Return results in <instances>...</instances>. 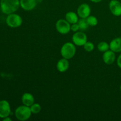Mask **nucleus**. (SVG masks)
<instances>
[{
    "label": "nucleus",
    "instance_id": "nucleus-4",
    "mask_svg": "<svg viewBox=\"0 0 121 121\" xmlns=\"http://www.w3.org/2000/svg\"><path fill=\"white\" fill-rule=\"evenodd\" d=\"M6 23L8 27L15 28L20 27L22 24V19L20 15L15 13L7 15Z\"/></svg>",
    "mask_w": 121,
    "mask_h": 121
},
{
    "label": "nucleus",
    "instance_id": "nucleus-3",
    "mask_svg": "<svg viewBox=\"0 0 121 121\" xmlns=\"http://www.w3.org/2000/svg\"><path fill=\"white\" fill-rule=\"evenodd\" d=\"M32 112L30 108L26 105L18 106L15 111V116L17 119L21 121H27L31 117Z\"/></svg>",
    "mask_w": 121,
    "mask_h": 121
},
{
    "label": "nucleus",
    "instance_id": "nucleus-15",
    "mask_svg": "<svg viewBox=\"0 0 121 121\" xmlns=\"http://www.w3.org/2000/svg\"><path fill=\"white\" fill-rule=\"evenodd\" d=\"M66 20L69 22L70 24L78 23L79 21V16L73 11L67 12L66 14Z\"/></svg>",
    "mask_w": 121,
    "mask_h": 121
},
{
    "label": "nucleus",
    "instance_id": "nucleus-5",
    "mask_svg": "<svg viewBox=\"0 0 121 121\" xmlns=\"http://www.w3.org/2000/svg\"><path fill=\"white\" fill-rule=\"evenodd\" d=\"M70 24L66 20L60 19L56 23V28L60 34H67L71 30Z\"/></svg>",
    "mask_w": 121,
    "mask_h": 121
},
{
    "label": "nucleus",
    "instance_id": "nucleus-18",
    "mask_svg": "<svg viewBox=\"0 0 121 121\" xmlns=\"http://www.w3.org/2000/svg\"><path fill=\"white\" fill-rule=\"evenodd\" d=\"M78 24L79 26L80 30H86L88 28L89 26L87 24L86 18H80V20H79V21H78Z\"/></svg>",
    "mask_w": 121,
    "mask_h": 121
},
{
    "label": "nucleus",
    "instance_id": "nucleus-2",
    "mask_svg": "<svg viewBox=\"0 0 121 121\" xmlns=\"http://www.w3.org/2000/svg\"><path fill=\"white\" fill-rule=\"evenodd\" d=\"M76 52V48L74 43L67 42L62 46L60 50V53L63 57L69 60L74 56Z\"/></svg>",
    "mask_w": 121,
    "mask_h": 121
},
{
    "label": "nucleus",
    "instance_id": "nucleus-19",
    "mask_svg": "<svg viewBox=\"0 0 121 121\" xmlns=\"http://www.w3.org/2000/svg\"><path fill=\"white\" fill-rule=\"evenodd\" d=\"M30 109L32 113H34V114H37V113H40L41 110V106L39 104H35V103H34L31 106H30Z\"/></svg>",
    "mask_w": 121,
    "mask_h": 121
},
{
    "label": "nucleus",
    "instance_id": "nucleus-9",
    "mask_svg": "<svg viewBox=\"0 0 121 121\" xmlns=\"http://www.w3.org/2000/svg\"><path fill=\"white\" fill-rule=\"evenodd\" d=\"M109 7L111 13L115 16L121 15V3L118 0H112L109 2Z\"/></svg>",
    "mask_w": 121,
    "mask_h": 121
},
{
    "label": "nucleus",
    "instance_id": "nucleus-12",
    "mask_svg": "<svg viewBox=\"0 0 121 121\" xmlns=\"http://www.w3.org/2000/svg\"><path fill=\"white\" fill-rule=\"evenodd\" d=\"M109 49L115 53L121 52V38L118 37L114 39L109 44Z\"/></svg>",
    "mask_w": 121,
    "mask_h": 121
},
{
    "label": "nucleus",
    "instance_id": "nucleus-7",
    "mask_svg": "<svg viewBox=\"0 0 121 121\" xmlns=\"http://www.w3.org/2000/svg\"><path fill=\"white\" fill-rule=\"evenodd\" d=\"M11 112L10 104L7 100H0V118H6L9 117Z\"/></svg>",
    "mask_w": 121,
    "mask_h": 121
},
{
    "label": "nucleus",
    "instance_id": "nucleus-8",
    "mask_svg": "<svg viewBox=\"0 0 121 121\" xmlns=\"http://www.w3.org/2000/svg\"><path fill=\"white\" fill-rule=\"evenodd\" d=\"M91 9L87 4L83 3L79 6L77 10L78 16L81 18H86L91 14Z\"/></svg>",
    "mask_w": 121,
    "mask_h": 121
},
{
    "label": "nucleus",
    "instance_id": "nucleus-25",
    "mask_svg": "<svg viewBox=\"0 0 121 121\" xmlns=\"http://www.w3.org/2000/svg\"><path fill=\"white\" fill-rule=\"evenodd\" d=\"M120 90H121V86H120Z\"/></svg>",
    "mask_w": 121,
    "mask_h": 121
},
{
    "label": "nucleus",
    "instance_id": "nucleus-13",
    "mask_svg": "<svg viewBox=\"0 0 121 121\" xmlns=\"http://www.w3.org/2000/svg\"><path fill=\"white\" fill-rule=\"evenodd\" d=\"M69 67V62L68 61V59H66L65 58H63L59 60L57 63V69L58 71L61 73L66 72L68 70Z\"/></svg>",
    "mask_w": 121,
    "mask_h": 121
},
{
    "label": "nucleus",
    "instance_id": "nucleus-23",
    "mask_svg": "<svg viewBox=\"0 0 121 121\" xmlns=\"http://www.w3.org/2000/svg\"><path fill=\"white\" fill-rule=\"evenodd\" d=\"M3 121H11L12 119H11L9 117H6V118H4Z\"/></svg>",
    "mask_w": 121,
    "mask_h": 121
},
{
    "label": "nucleus",
    "instance_id": "nucleus-14",
    "mask_svg": "<svg viewBox=\"0 0 121 121\" xmlns=\"http://www.w3.org/2000/svg\"><path fill=\"white\" fill-rule=\"evenodd\" d=\"M21 101L24 105L30 107L34 103V98L31 93H24L21 98Z\"/></svg>",
    "mask_w": 121,
    "mask_h": 121
},
{
    "label": "nucleus",
    "instance_id": "nucleus-11",
    "mask_svg": "<svg viewBox=\"0 0 121 121\" xmlns=\"http://www.w3.org/2000/svg\"><path fill=\"white\" fill-rule=\"evenodd\" d=\"M103 60L106 65H112L113 63L116 59V56L115 54V52L111 50H108L106 52H104V55H103Z\"/></svg>",
    "mask_w": 121,
    "mask_h": 121
},
{
    "label": "nucleus",
    "instance_id": "nucleus-1",
    "mask_svg": "<svg viewBox=\"0 0 121 121\" xmlns=\"http://www.w3.org/2000/svg\"><path fill=\"white\" fill-rule=\"evenodd\" d=\"M20 6V0H1L0 9L6 15L14 13Z\"/></svg>",
    "mask_w": 121,
    "mask_h": 121
},
{
    "label": "nucleus",
    "instance_id": "nucleus-24",
    "mask_svg": "<svg viewBox=\"0 0 121 121\" xmlns=\"http://www.w3.org/2000/svg\"><path fill=\"white\" fill-rule=\"evenodd\" d=\"M90 1H92V2H95V3H98V2H101V1H103V0H90Z\"/></svg>",
    "mask_w": 121,
    "mask_h": 121
},
{
    "label": "nucleus",
    "instance_id": "nucleus-22",
    "mask_svg": "<svg viewBox=\"0 0 121 121\" xmlns=\"http://www.w3.org/2000/svg\"><path fill=\"white\" fill-rule=\"evenodd\" d=\"M117 65H118V67L121 69V54L119 56L118 59H117Z\"/></svg>",
    "mask_w": 121,
    "mask_h": 121
},
{
    "label": "nucleus",
    "instance_id": "nucleus-17",
    "mask_svg": "<svg viewBox=\"0 0 121 121\" xmlns=\"http://www.w3.org/2000/svg\"><path fill=\"white\" fill-rule=\"evenodd\" d=\"M86 21H87V24L89 26L92 27H95L97 26L98 24V20L96 17L93 16V15H89L87 18H86Z\"/></svg>",
    "mask_w": 121,
    "mask_h": 121
},
{
    "label": "nucleus",
    "instance_id": "nucleus-16",
    "mask_svg": "<svg viewBox=\"0 0 121 121\" xmlns=\"http://www.w3.org/2000/svg\"><path fill=\"white\" fill-rule=\"evenodd\" d=\"M97 47L99 51L104 53L109 49V44L105 41H102L98 44Z\"/></svg>",
    "mask_w": 121,
    "mask_h": 121
},
{
    "label": "nucleus",
    "instance_id": "nucleus-10",
    "mask_svg": "<svg viewBox=\"0 0 121 121\" xmlns=\"http://www.w3.org/2000/svg\"><path fill=\"white\" fill-rule=\"evenodd\" d=\"M20 7L26 11L34 9L37 4V0H20Z\"/></svg>",
    "mask_w": 121,
    "mask_h": 121
},
{
    "label": "nucleus",
    "instance_id": "nucleus-20",
    "mask_svg": "<svg viewBox=\"0 0 121 121\" xmlns=\"http://www.w3.org/2000/svg\"><path fill=\"white\" fill-rule=\"evenodd\" d=\"M83 47L85 50L87 52H92L95 48L94 44L92 42H90V41H87L83 46Z\"/></svg>",
    "mask_w": 121,
    "mask_h": 121
},
{
    "label": "nucleus",
    "instance_id": "nucleus-6",
    "mask_svg": "<svg viewBox=\"0 0 121 121\" xmlns=\"http://www.w3.org/2000/svg\"><path fill=\"white\" fill-rule=\"evenodd\" d=\"M72 41L75 46H83L87 41V35L82 31H77L73 35Z\"/></svg>",
    "mask_w": 121,
    "mask_h": 121
},
{
    "label": "nucleus",
    "instance_id": "nucleus-21",
    "mask_svg": "<svg viewBox=\"0 0 121 121\" xmlns=\"http://www.w3.org/2000/svg\"><path fill=\"white\" fill-rule=\"evenodd\" d=\"M70 28H71V30H72L73 32H74V33H76V32L80 30V28H79V26L78 23L73 24H72Z\"/></svg>",
    "mask_w": 121,
    "mask_h": 121
}]
</instances>
